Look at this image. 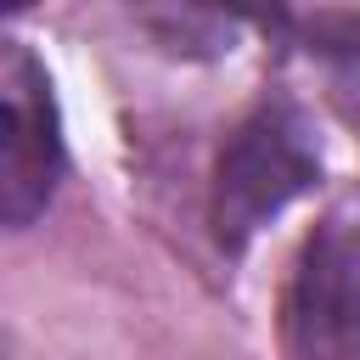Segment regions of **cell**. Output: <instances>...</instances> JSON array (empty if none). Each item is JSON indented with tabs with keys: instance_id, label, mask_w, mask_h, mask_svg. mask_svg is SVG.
Listing matches in <instances>:
<instances>
[{
	"instance_id": "6da1fadb",
	"label": "cell",
	"mask_w": 360,
	"mask_h": 360,
	"mask_svg": "<svg viewBox=\"0 0 360 360\" xmlns=\"http://www.w3.org/2000/svg\"><path fill=\"white\" fill-rule=\"evenodd\" d=\"M321 186V141L292 96H264L219 146L208 225L225 253H242L276 214Z\"/></svg>"
},
{
	"instance_id": "7a4b0ae2",
	"label": "cell",
	"mask_w": 360,
	"mask_h": 360,
	"mask_svg": "<svg viewBox=\"0 0 360 360\" xmlns=\"http://www.w3.org/2000/svg\"><path fill=\"white\" fill-rule=\"evenodd\" d=\"M68 174L62 118L39 56L22 39H0V219L34 225Z\"/></svg>"
},
{
	"instance_id": "3957f363",
	"label": "cell",
	"mask_w": 360,
	"mask_h": 360,
	"mask_svg": "<svg viewBox=\"0 0 360 360\" xmlns=\"http://www.w3.org/2000/svg\"><path fill=\"white\" fill-rule=\"evenodd\" d=\"M287 360H360V214L321 219L281 304Z\"/></svg>"
},
{
	"instance_id": "277c9868",
	"label": "cell",
	"mask_w": 360,
	"mask_h": 360,
	"mask_svg": "<svg viewBox=\"0 0 360 360\" xmlns=\"http://www.w3.org/2000/svg\"><path fill=\"white\" fill-rule=\"evenodd\" d=\"M304 51L326 68L338 112L360 129V17H349V11L304 17Z\"/></svg>"
}]
</instances>
